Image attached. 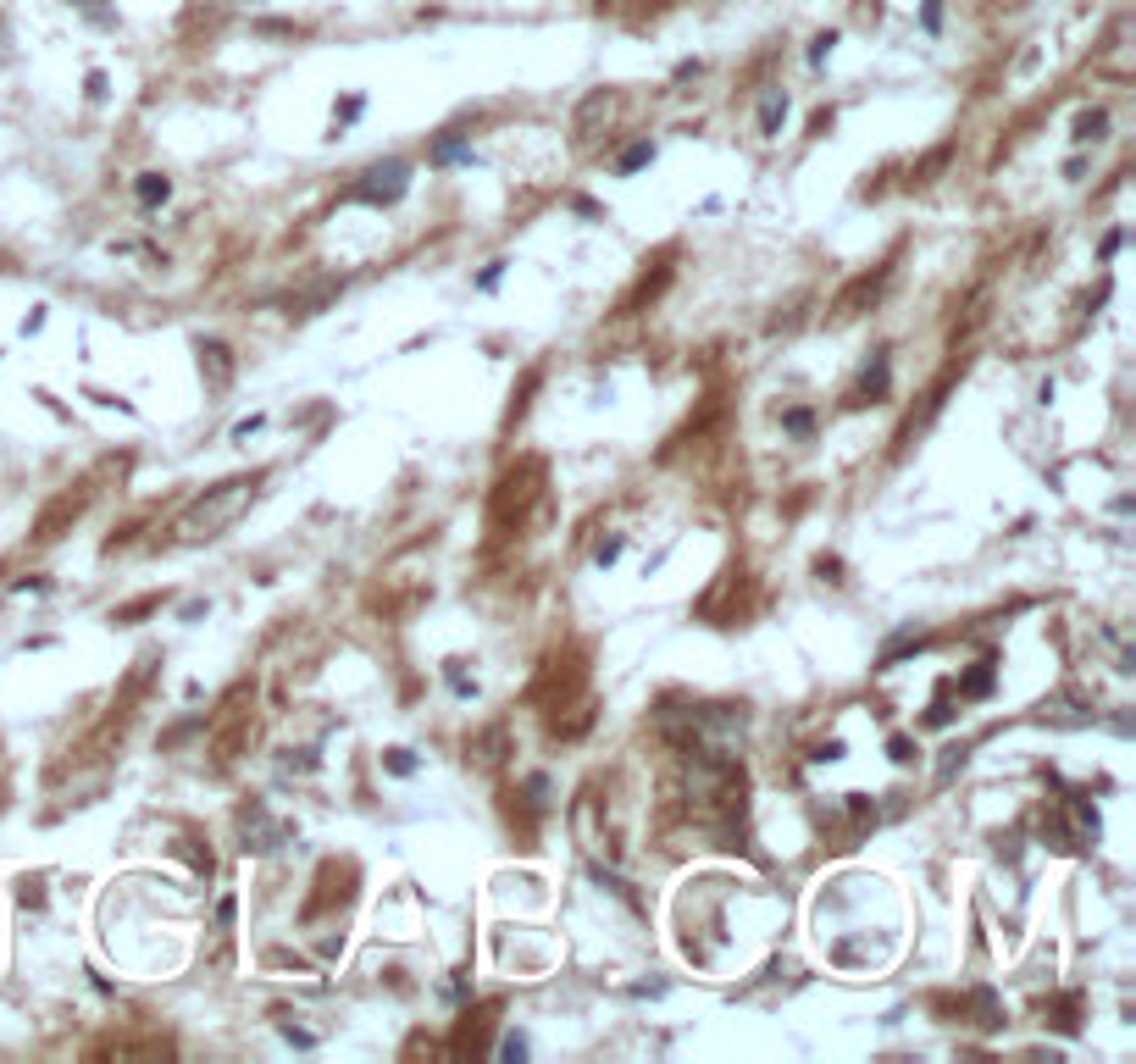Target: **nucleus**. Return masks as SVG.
Masks as SVG:
<instances>
[{"label":"nucleus","mask_w":1136,"mask_h":1064,"mask_svg":"<svg viewBox=\"0 0 1136 1064\" xmlns=\"http://www.w3.org/2000/svg\"><path fill=\"white\" fill-rule=\"evenodd\" d=\"M150 610H161V598H139V604H122L112 621H139V616H150Z\"/></svg>","instance_id":"obj_17"},{"label":"nucleus","mask_w":1136,"mask_h":1064,"mask_svg":"<svg viewBox=\"0 0 1136 1064\" xmlns=\"http://www.w3.org/2000/svg\"><path fill=\"white\" fill-rule=\"evenodd\" d=\"M887 754L898 759V765H910V759H914V743H910V737H892V743H887Z\"/></svg>","instance_id":"obj_21"},{"label":"nucleus","mask_w":1136,"mask_h":1064,"mask_svg":"<svg viewBox=\"0 0 1136 1064\" xmlns=\"http://www.w3.org/2000/svg\"><path fill=\"white\" fill-rule=\"evenodd\" d=\"M781 117H787V94H781V89H771V94L759 100V133H765V139H777Z\"/></svg>","instance_id":"obj_9"},{"label":"nucleus","mask_w":1136,"mask_h":1064,"mask_svg":"<svg viewBox=\"0 0 1136 1064\" xmlns=\"http://www.w3.org/2000/svg\"><path fill=\"white\" fill-rule=\"evenodd\" d=\"M781 427H787L793 439H809V427H815V416H809V411H787V416H781Z\"/></svg>","instance_id":"obj_16"},{"label":"nucleus","mask_w":1136,"mask_h":1064,"mask_svg":"<svg viewBox=\"0 0 1136 1064\" xmlns=\"http://www.w3.org/2000/svg\"><path fill=\"white\" fill-rule=\"evenodd\" d=\"M992 682H998V665L992 660H976L964 677H959V699H987L992 693Z\"/></svg>","instance_id":"obj_6"},{"label":"nucleus","mask_w":1136,"mask_h":1064,"mask_svg":"<svg viewBox=\"0 0 1136 1064\" xmlns=\"http://www.w3.org/2000/svg\"><path fill=\"white\" fill-rule=\"evenodd\" d=\"M84 505H90V483H78V488H67L56 505L40 516V527H34V544H56L62 538V527H72L78 516H84Z\"/></svg>","instance_id":"obj_4"},{"label":"nucleus","mask_w":1136,"mask_h":1064,"mask_svg":"<svg viewBox=\"0 0 1136 1064\" xmlns=\"http://www.w3.org/2000/svg\"><path fill=\"white\" fill-rule=\"evenodd\" d=\"M90 100H106V72H90Z\"/></svg>","instance_id":"obj_27"},{"label":"nucleus","mask_w":1136,"mask_h":1064,"mask_svg":"<svg viewBox=\"0 0 1136 1064\" xmlns=\"http://www.w3.org/2000/svg\"><path fill=\"white\" fill-rule=\"evenodd\" d=\"M499 749H505V732H499V727H489L483 737H466V754H477L483 765H493V759H499Z\"/></svg>","instance_id":"obj_11"},{"label":"nucleus","mask_w":1136,"mask_h":1064,"mask_svg":"<svg viewBox=\"0 0 1136 1064\" xmlns=\"http://www.w3.org/2000/svg\"><path fill=\"white\" fill-rule=\"evenodd\" d=\"M17 898H23V909H40V904H45V892H40V882H23V892H17Z\"/></svg>","instance_id":"obj_25"},{"label":"nucleus","mask_w":1136,"mask_h":1064,"mask_svg":"<svg viewBox=\"0 0 1136 1064\" xmlns=\"http://www.w3.org/2000/svg\"><path fill=\"white\" fill-rule=\"evenodd\" d=\"M543 493V461L527 455V461H515L505 477H499V493H493V527H521V516L533 510V499Z\"/></svg>","instance_id":"obj_2"},{"label":"nucleus","mask_w":1136,"mask_h":1064,"mask_svg":"<svg viewBox=\"0 0 1136 1064\" xmlns=\"http://www.w3.org/2000/svg\"><path fill=\"white\" fill-rule=\"evenodd\" d=\"M832 44H837V34H821V40H815V44H809V62H815V66H821V62H826V56H832Z\"/></svg>","instance_id":"obj_22"},{"label":"nucleus","mask_w":1136,"mask_h":1064,"mask_svg":"<svg viewBox=\"0 0 1136 1064\" xmlns=\"http://www.w3.org/2000/svg\"><path fill=\"white\" fill-rule=\"evenodd\" d=\"M882 394H887V355H876V366L859 377V388H854L848 405H865V399H882Z\"/></svg>","instance_id":"obj_8"},{"label":"nucleus","mask_w":1136,"mask_h":1064,"mask_svg":"<svg viewBox=\"0 0 1136 1064\" xmlns=\"http://www.w3.org/2000/svg\"><path fill=\"white\" fill-rule=\"evenodd\" d=\"M920 28H926V34L942 28V0H926V6H920Z\"/></svg>","instance_id":"obj_19"},{"label":"nucleus","mask_w":1136,"mask_h":1064,"mask_svg":"<svg viewBox=\"0 0 1136 1064\" xmlns=\"http://www.w3.org/2000/svg\"><path fill=\"white\" fill-rule=\"evenodd\" d=\"M848 798V815H854V826H870L876 820V804H870L865 793H843Z\"/></svg>","instance_id":"obj_14"},{"label":"nucleus","mask_w":1136,"mask_h":1064,"mask_svg":"<svg viewBox=\"0 0 1136 1064\" xmlns=\"http://www.w3.org/2000/svg\"><path fill=\"white\" fill-rule=\"evenodd\" d=\"M648 161H654V145H648V139H638V145H632V150H626L621 161H616V173H621V177H632L638 167H648Z\"/></svg>","instance_id":"obj_13"},{"label":"nucleus","mask_w":1136,"mask_h":1064,"mask_svg":"<svg viewBox=\"0 0 1136 1064\" xmlns=\"http://www.w3.org/2000/svg\"><path fill=\"white\" fill-rule=\"evenodd\" d=\"M200 372L211 388H227V377H233V350H227L223 338H205L200 344Z\"/></svg>","instance_id":"obj_5"},{"label":"nucleus","mask_w":1136,"mask_h":1064,"mask_svg":"<svg viewBox=\"0 0 1136 1064\" xmlns=\"http://www.w3.org/2000/svg\"><path fill=\"white\" fill-rule=\"evenodd\" d=\"M499 278H505V261H493L489 272H483V278H477V288H493V283H499Z\"/></svg>","instance_id":"obj_26"},{"label":"nucleus","mask_w":1136,"mask_h":1064,"mask_svg":"<svg viewBox=\"0 0 1136 1064\" xmlns=\"http://www.w3.org/2000/svg\"><path fill=\"white\" fill-rule=\"evenodd\" d=\"M887 278H892V266H882V272H876V278H859V283H854V288H848V294H843V300H837V316H854V310H859V300H876V294H882V283H887Z\"/></svg>","instance_id":"obj_7"},{"label":"nucleus","mask_w":1136,"mask_h":1064,"mask_svg":"<svg viewBox=\"0 0 1136 1064\" xmlns=\"http://www.w3.org/2000/svg\"><path fill=\"white\" fill-rule=\"evenodd\" d=\"M948 721H954V709H948V699H937L932 715H926V727H948Z\"/></svg>","instance_id":"obj_23"},{"label":"nucleus","mask_w":1136,"mask_h":1064,"mask_svg":"<svg viewBox=\"0 0 1136 1064\" xmlns=\"http://www.w3.org/2000/svg\"><path fill=\"white\" fill-rule=\"evenodd\" d=\"M360 106H366V100H360V94H350V100H344V106L333 111V122H338V128H344V122H356V117H360Z\"/></svg>","instance_id":"obj_20"},{"label":"nucleus","mask_w":1136,"mask_h":1064,"mask_svg":"<svg viewBox=\"0 0 1136 1064\" xmlns=\"http://www.w3.org/2000/svg\"><path fill=\"white\" fill-rule=\"evenodd\" d=\"M267 483V471H250V477H227V483H217V488H205V499H195V505L178 516V544H205V538H223L239 516L250 510V499H255V488Z\"/></svg>","instance_id":"obj_1"},{"label":"nucleus","mask_w":1136,"mask_h":1064,"mask_svg":"<svg viewBox=\"0 0 1136 1064\" xmlns=\"http://www.w3.org/2000/svg\"><path fill=\"white\" fill-rule=\"evenodd\" d=\"M405 189H410V167H405V161H388V167H372L366 183L350 189V200H366V205H394Z\"/></svg>","instance_id":"obj_3"},{"label":"nucleus","mask_w":1136,"mask_h":1064,"mask_svg":"<svg viewBox=\"0 0 1136 1064\" xmlns=\"http://www.w3.org/2000/svg\"><path fill=\"white\" fill-rule=\"evenodd\" d=\"M594 560H599V566H610V560H621V538H604V544H599V554H594Z\"/></svg>","instance_id":"obj_24"},{"label":"nucleus","mask_w":1136,"mask_h":1064,"mask_svg":"<svg viewBox=\"0 0 1136 1064\" xmlns=\"http://www.w3.org/2000/svg\"><path fill=\"white\" fill-rule=\"evenodd\" d=\"M383 765H388L394 776H410V771H416V759H410V749H388V759H383Z\"/></svg>","instance_id":"obj_18"},{"label":"nucleus","mask_w":1136,"mask_h":1064,"mask_svg":"<svg viewBox=\"0 0 1136 1064\" xmlns=\"http://www.w3.org/2000/svg\"><path fill=\"white\" fill-rule=\"evenodd\" d=\"M1103 133H1109V111H1081V117H1075V139H1081V145H1087V139H1103Z\"/></svg>","instance_id":"obj_12"},{"label":"nucleus","mask_w":1136,"mask_h":1064,"mask_svg":"<svg viewBox=\"0 0 1136 1064\" xmlns=\"http://www.w3.org/2000/svg\"><path fill=\"white\" fill-rule=\"evenodd\" d=\"M433 161L444 167V161H471V150L461 145V139H444V145H433Z\"/></svg>","instance_id":"obj_15"},{"label":"nucleus","mask_w":1136,"mask_h":1064,"mask_svg":"<svg viewBox=\"0 0 1136 1064\" xmlns=\"http://www.w3.org/2000/svg\"><path fill=\"white\" fill-rule=\"evenodd\" d=\"M139 205H161V200L172 195V177H161V173H139Z\"/></svg>","instance_id":"obj_10"}]
</instances>
